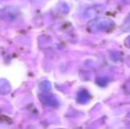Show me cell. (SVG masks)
Masks as SVG:
<instances>
[{
  "label": "cell",
  "instance_id": "7",
  "mask_svg": "<svg viewBox=\"0 0 130 129\" xmlns=\"http://www.w3.org/2000/svg\"><path fill=\"white\" fill-rule=\"evenodd\" d=\"M123 28L126 30L130 29V14L128 15V17H127V19L126 20L125 24H124V26H123Z\"/></svg>",
  "mask_w": 130,
  "mask_h": 129
},
{
  "label": "cell",
  "instance_id": "4",
  "mask_svg": "<svg viewBox=\"0 0 130 129\" xmlns=\"http://www.w3.org/2000/svg\"><path fill=\"white\" fill-rule=\"evenodd\" d=\"M110 26H112V21H101L98 23L96 25V28L98 29H106L109 28Z\"/></svg>",
  "mask_w": 130,
  "mask_h": 129
},
{
  "label": "cell",
  "instance_id": "5",
  "mask_svg": "<svg viewBox=\"0 0 130 129\" xmlns=\"http://www.w3.org/2000/svg\"><path fill=\"white\" fill-rule=\"evenodd\" d=\"M39 88H40V90H41L42 92H44V93H46V92H49L51 90V88H52V85H51L50 81H43V82L40 83Z\"/></svg>",
  "mask_w": 130,
  "mask_h": 129
},
{
  "label": "cell",
  "instance_id": "1",
  "mask_svg": "<svg viewBox=\"0 0 130 129\" xmlns=\"http://www.w3.org/2000/svg\"><path fill=\"white\" fill-rule=\"evenodd\" d=\"M17 10L12 7H6V8H3L0 10V19L4 21H12L17 17Z\"/></svg>",
  "mask_w": 130,
  "mask_h": 129
},
{
  "label": "cell",
  "instance_id": "6",
  "mask_svg": "<svg viewBox=\"0 0 130 129\" xmlns=\"http://www.w3.org/2000/svg\"><path fill=\"white\" fill-rule=\"evenodd\" d=\"M88 98H89V95H88V92L86 91H82V92H80L78 95V100L79 102H85L88 100Z\"/></svg>",
  "mask_w": 130,
  "mask_h": 129
},
{
  "label": "cell",
  "instance_id": "2",
  "mask_svg": "<svg viewBox=\"0 0 130 129\" xmlns=\"http://www.w3.org/2000/svg\"><path fill=\"white\" fill-rule=\"evenodd\" d=\"M39 99L42 101V103L48 106H56L58 104V100L55 98L54 96L51 94H44V92L39 96Z\"/></svg>",
  "mask_w": 130,
  "mask_h": 129
},
{
  "label": "cell",
  "instance_id": "8",
  "mask_svg": "<svg viewBox=\"0 0 130 129\" xmlns=\"http://www.w3.org/2000/svg\"><path fill=\"white\" fill-rule=\"evenodd\" d=\"M128 41H129V46H130V37H129V39H128Z\"/></svg>",
  "mask_w": 130,
  "mask_h": 129
},
{
  "label": "cell",
  "instance_id": "3",
  "mask_svg": "<svg viewBox=\"0 0 130 129\" xmlns=\"http://www.w3.org/2000/svg\"><path fill=\"white\" fill-rule=\"evenodd\" d=\"M11 91V85L5 79H0V94L5 95Z\"/></svg>",
  "mask_w": 130,
  "mask_h": 129
}]
</instances>
